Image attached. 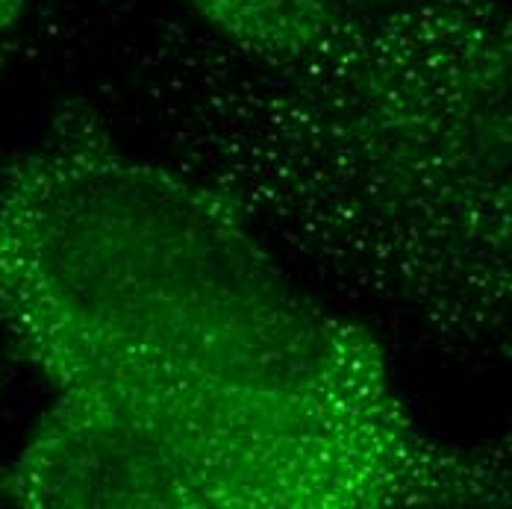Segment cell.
I'll return each instance as SVG.
<instances>
[{
	"label": "cell",
	"instance_id": "1",
	"mask_svg": "<svg viewBox=\"0 0 512 509\" xmlns=\"http://www.w3.org/2000/svg\"><path fill=\"white\" fill-rule=\"evenodd\" d=\"M0 330L51 404L24 509L507 507L510 442L421 430L383 345L212 192L65 101L0 168Z\"/></svg>",
	"mask_w": 512,
	"mask_h": 509
},
{
	"label": "cell",
	"instance_id": "2",
	"mask_svg": "<svg viewBox=\"0 0 512 509\" xmlns=\"http://www.w3.org/2000/svg\"><path fill=\"white\" fill-rule=\"evenodd\" d=\"M151 156L348 301L454 357L512 315V3L427 0L298 53L189 12L124 62Z\"/></svg>",
	"mask_w": 512,
	"mask_h": 509
},
{
	"label": "cell",
	"instance_id": "3",
	"mask_svg": "<svg viewBox=\"0 0 512 509\" xmlns=\"http://www.w3.org/2000/svg\"><path fill=\"white\" fill-rule=\"evenodd\" d=\"M206 30L251 53H298L427 0H180Z\"/></svg>",
	"mask_w": 512,
	"mask_h": 509
},
{
	"label": "cell",
	"instance_id": "4",
	"mask_svg": "<svg viewBox=\"0 0 512 509\" xmlns=\"http://www.w3.org/2000/svg\"><path fill=\"white\" fill-rule=\"evenodd\" d=\"M33 3H39V0H0V36H6L12 27H18Z\"/></svg>",
	"mask_w": 512,
	"mask_h": 509
}]
</instances>
